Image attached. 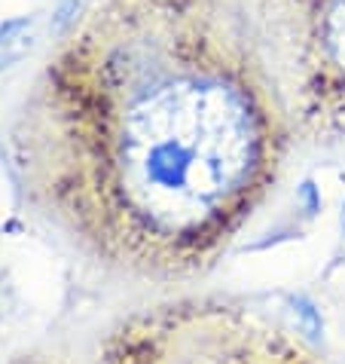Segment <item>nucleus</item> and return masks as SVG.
Listing matches in <instances>:
<instances>
[{
    "instance_id": "nucleus-1",
    "label": "nucleus",
    "mask_w": 345,
    "mask_h": 364,
    "mask_svg": "<svg viewBox=\"0 0 345 364\" xmlns=\"http://www.w3.org/2000/svg\"><path fill=\"white\" fill-rule=\"evenodd\" d=\"M266 138L241 89L180 77L131 101L116 126L101 202L74 230L116 264L196 272L263 193Z\"/></svg>"
},
{
    "instance_id": "nucleus-2",
    "label": "nucleus",
    "mask_w": 345,
    "mask_h": 364,
    "mask_svg": "<svg viewBox=\"0 0 345 364\" xmlns=\"http://www.w3.org/2000/svg\"><path fill=\"white\" fill-rule=\"evenodd\" d=\"M110 364H302L293 343L223 306L153 316L128 328Z\"/></svg>"
},
{
    "instance_id": "nucleus-3",
    "label": "nucleus",
    "mask_w": 345,
    "mask_h": 364,
    "mask_svg": "<svg viewBox=\"0 0 345 364\" xmlns=\"http://www.w3.org/2000/svg\"><path fill=\"white\" fill-rule=\"evenodd\" d=\"M324 40H327V53L333 65L345 70V0H333L327 22H324Z\"/></svg>"
},
{
    "instance_id": "nucleus-4",
    "label": "nucleus",
    "mask_w": 345,
    "mask_h": 364,
    "mask_svg": "<svg viewBox=\"0 0 345 364\" xmlns=\"http://www.w3.org/2000/svg\"><path fill=\"white\" fill-rule=\"evenodd\" d=\"M293 306H297V316H300V325H302V331L309 333V337H318L321 333V312L312 306L309 300H293Z\"/></svg>"
},
{
    "instance_id": "nucleus-5",
    "label": "nucleus",
    "mask_w": 345,
    "mask_h": 364,
    "mask_svg": "<svg viewBox=\"0 0 345 364\" xmlns=\"http://www.w3.org/2000/svg\"><path fill=\"white\" fill-rule=\"evenodd\" d=\"M342 230H345V205H342Z\"/></svg>"
}]
</instances>
